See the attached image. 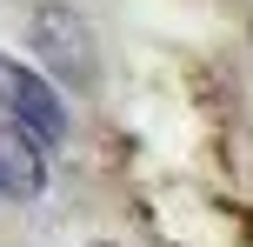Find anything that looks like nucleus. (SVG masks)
Segmentation results:
<instances>
[{"mask_svg": "<svg viewBox=\"0 0 253 247\" xmlns=\"http://www.w3.org/2000/svg\"><path fill=\"white\" fill-rule=\"evenodd\" d=\"M27 40H34V53L60 80H74V87L93 80V60H100V53H93V34H87V20H80L74 7H40L34 27H27Z\"/></svg>", "mask_w": 253, "mask_h": 247, "instance_id": "nucleus-1", "label": "nucleus"}, {"mask_svg": "<svg viewBox=\"0 0 253 247\" xmlns=\"http://www.w3.org/2000/svg\"><path fill=\"white\" fill-rule=\"evenodd\" d=\"M0 107H7V120H13L20 134H34V141H60V134H67L60 94H53L47 74H34V67L0 60Z\"/></svg>", "mask_w": 253, "mask_h": 247, "instance_id": "nucleus-2", "label": "nucleus"}, {"mask_svg": "<svg viewBox=\"0 0 253 247\" xmlns=\"http://www.w3.org/2000/svg\"><path fill=\"white\" fill-rule=\"evenodd\" d=\"M40 187H47V154L34 134H20L7 120L0 127V200H34Z\"/></svg>", "mask_w": 253, "mask_h": 247, "instance_id": "nucleus-3", "label": "nucleus"}, {"mask_svg": "<svg viewBox=\"0 0 253 247\" xmlns=\"http://www.w3.org/2000/svg\"><path fill=\"white\" fill-rule=\"evenodd\" d=\"M93 247H114V241H93Z\"/></svg>", "mask_w": 253, "mask_h": 247, "instance_id": "nucleus-4", "label": "nucleus"}]
</instances>
